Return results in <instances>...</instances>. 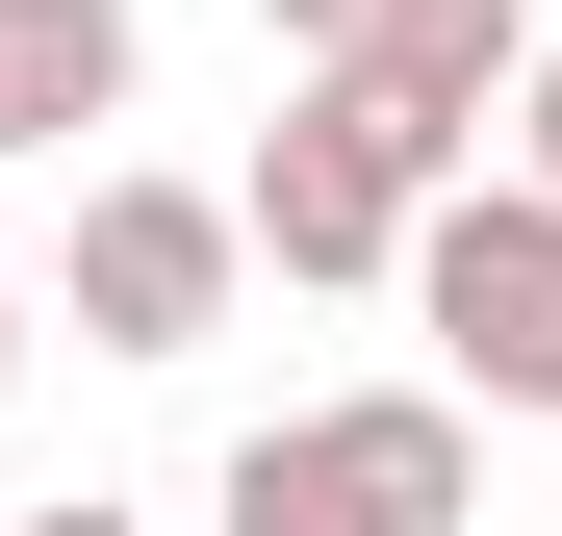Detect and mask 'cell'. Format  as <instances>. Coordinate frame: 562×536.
<instances>
[{
    "mask_svg": "<svg viewBox=\"0 0 562 536\" xmlns=\"http://www.w3.org/2000/svg\"><path fill=\"white\" fill-rule=\"evenodd\" d=\"M256 26H281V77H358V52H384V0H256Z\"/></svg>",
    "mask_w": 562,
    "mask_h": 536,
    "instance_id": "cell-6",
    "label": "cell"
},
{
    "mask_svg": "<svg viewBox=\"0 0 562 536\" xmlns=\"http://www.w3.org/2000/svg\"><path fill=\"white\" fill-rule=\"evenodd\" d=\"M256 282V230H231V179H77V357H205Z\"/></svg>",
    "mask_w": 562,
    "mask_h": 536,
    "instance_id": "cell-4",
    "label": "cell"
},
{
    "mask_svg": "<svg viewBox=\"0 0 562 536\" xmlns=\"http://www.w3.org/2000/svg\"><path fill=\"white\" fill-rule=\"evenodd\" d=\"M512 179H537V205H562V52H537V103H512Z\"/></svg>",
    "mask_w": 562,
    "mask_h": 536,
    "instance_id": "cell-7",
    "label": "cell"
},
{
    "mask_svg": "<svg viewBox=\"0 0 562 536\" xmlns=\"http://www.w3.org/2000/svg\"><path fill=\"white\" fill-rule=\"evenodd\" d=\"M460 384H358V409H281V434H231V536H460Z\"/></svg>",
    "mask_w": 562,
    "mask_h": 536,
    "instance_id": "cell-2",
    "label": "cell"
},
{
    "mask_svg": "<svg viewBox=\"0 0 562 536\" xmlns=\"http://www.w3.org/2000/svg\"><path fill=\"white\" fill-rule=\"evenodd\" d=\"M128 77H154V26H128V0H0V153L128 128Z\"/></svg>",
    "mask_w": 562,
    "mask_h": 536,
    "instance_id": "cell-5",
    "label": "cell"
},
{
    "mask_svg": "<svg viewBox=\"0 0 562 536\" xmlns=\"http://www.w3.org/2000/svg\"><path fill=\"white\" fill-rule=\"evenodd\" d=\"M435 205H460V153L384 103V77H281V128H256V179H231V230L281 255V282H409Z\"/></svg>",
    "mask_w": 562,
    "mask_h": 536,
    "instance_id": "cell-1",
    "label": "cell"
},
{
    "mask_svg": "<svg viewBox=\"0 0 562 536\" xmlns=\"http://www.w3.org/2000/svg\"><path fill=\"white\" fill-rule=\"evenodd\" d=\"M0 384H26V282H0Z\"/></svg>",
    "mask_w": 562,
    "mask_h": 536,
    "instance_id": "cell-9",
    "label": "cell"
},
{
    "mask_svg": "<svg viewBox=\"0 0 562 536\" xmlns=\"http://www.w3.org/2000/svg\"><path fill=\"white\" fill-rule=\"evenodd\" d=\"M409 332H435L460 409H562V205L537 179H460L409 230Z\"/></svg>",
    "mask_w": 562,
    "mask_h": 536,
    "instance_id": "cell-3",
    "label": "cell"
},
{
    "mask_svg": "<svg viewBox=\"0 0 562 536\" xmlns=\"http://www.w3.org/2000/svg\"><path fill=\"white\" fill-rule=\"evenodd\" d=\"M0 536H154V511H103V486H77V511H0Z\"/></svg>",
    "mask_w": 562,
    "mask_h": 536,
    "instance_id": "cell-8",
    "label": "cell"
}]
</instances>
